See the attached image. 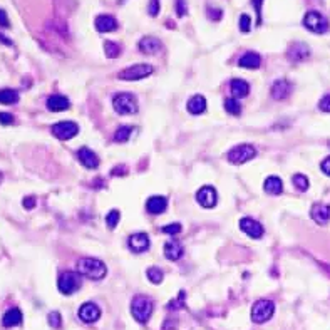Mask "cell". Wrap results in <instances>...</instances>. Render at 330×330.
I'll list each match as a JSON object with an SVG mask.
<instances>
[{
  "label": "cell",
  "instance_id": "34",
  "mask_svg": "<svg viewBox=\"0 0 330 330\" xmlns=\"http://www.w3.org/2000/svg\"><path fill=\"white\" fill-rule=\"evenodd\" d=\"M292 183L293 186H295L297 190L300 191H307L308 190V179L305 174H295V176L292 178Z\"/></svg>",
  "mask_w": 330,
  "mask_h": 330
},
{
  "label": "cell",
  "instance_id": "39",
  "mask_svg": "<svg viewBox=\"0 0 330 330\" xmlns=\"http://www.w3.org/2000/svg\"><path fill=\"white\" fill-rule=\"evenodd\" d=\"M319 108H320V111H324V112H330V94L329 96H324L320 99V103H319Z\"/></svg>",
  "mask_w": 330,
  "mask_h": 330
},
{
  "label": "cell",
  "instance_id": "33",
  "mask_svg": "<svg viewBox=\"0 0 330 330\" xmlns=\"http://www.w3.org/2000/svg\"><path fill=\"white\" fill-rule=\"evenodd\" d=\"M146 275H148V278H149V282H153L154 285H158V283H161L163 282V272L160 270L158 267H151V268H148V272H146Z\"/></svg>",
  "mask_w": 330,
  "mask_h": 330
},
{
  "label": "cell",
  "instance_id": "48",
  "mask_svg": "<svg viewBox=\"0 0 330 330\" xmlns=\"http://www.w3.org/2000/svg\"><path fill=\"white\" fill-rule=\"evenodd\" d=\"M0 40H2V42H3V44H7V46H12V42H10V40H9V39H5V37H3V35H2V34H0Z\"/></svg>",
  "mask_w": 330,
  "mask_h": 330
},
{
  "label": "cell",
  "instance_id": "28",
  "mask_svg": "<svg viewBox=\"0 0 330 330\" xmlns=\"http://www.w3.org/2000/svg\"><path fill=\"white\" fill-rule=\"evenodd\" d=\"M17 101V91H14V89H0V104H15Z\"/></svg>",
  "mask_w": 330,
  "mask_h": 330
},
{
  "label": "cell",
  "instance_id": "14",
  "mask_svg": "<svg viewBox=\"0 0 330 330\" xmlns=\"http://www.w3.org/2000/svg\"><path fill=\"white\" fill-rule=\"evenodd\" d=\"M310 55V49L308 46H305L303 42H295L292 44L290 49L287 52V57L292 60V62H300V60H305Z\"/></svg>",
  "mask_w": 330,
  "mask_h": 330
},
{
  "label": "cell",
  "instance_id": "44",
  "mask_svg": "<svg viewBox=\"0 0 330 330\" xmlns=\"http://www.w3.org/2000/svg\"><path fill=\"white\" fill-rule=\"evenodd\" d=\"M176 10H178V15H179V17H183V15L186 14L185 0H176Z\"/></svg>",
  "mask_w": 330,
  "mask_h": 330
},
{
  "label": "cell",
  "instance_id": "46",
  "mask_svg": "<svg viewBox=\"0 0 330 330\" xmlns=\"http://www.w3.org/2000/svg\"><path fill=\"white\" fill-rule=\"evenodd\" d=\"M119 173H123V176L126 173H128V168L126 166H116V168L112 169V176H121Z\"/></svg>",
  "mask_w": 330,
  "mask_h": 330
},
{
  "label": "cell",
  "instance_id": "2",
  "mask_svg": "<svg viewBox=\"0 0 330 330\" xmlns=\"http://www.w3.org/2000/svg\"><path fill=\"white\" fill-rule=\"evenodd\" d=\"M153 307L154 305L151 299H148V297L144 295H136L131 302V313L139 324H144V322H148L149 317H151Z\"/></svg>",
  "mask_w": 330,
  "mask_h": 330
},
{
  "label": "cell",
  "instance_id": "7",
  "mask_svg": "<svg viewBox=\"0 0 330 330\" xmlns=\"http://www.w3.org/2000/svg\"><path fill=\"white\" fill-rule=\"evenodd\" d=\"M303 26L308 28L310 32L315 34H325L329 30V20L320 14V12H307L303 17Z\"/></svg>",
  "mask_w": 330,
  "mask_h": 330
},
{
  "label": "cell",
  "instance_id": "23",
  "mask_svg": "<svg viewBox=\"0 0 330 330\" xmlns=\"http://www.w3.org/2000/svg\"><path fill=\"white\" fill-rule=\"evenodd\" d=\"M260 64H262V57L255 54V52H247V54L238 60V66L243 69H258Z\"/></svg>",
  "mask_w": 330,
  "mask_h": 330
},
{
  "label": "cell",
  "instance_id": "41",
  "mask_svg": "<svg viewBox=\"0 0 330 330\" xmlns=\"http://www.w3.org/2000/svg\"><path fill=\"white\" fill-rule=\"evenodd\" d=\"M221 10L220 9H213V7H208V17L211 20H220L221 19Z\"/></svg>",
  "mask_w": 330,
  "mask_h": 330
},
{
  "label": "cell",
  "instance_id": "4",
  "mask_svg": "<svg viewBox=\"0 0 330 330\" xmlns=\"http://www.w3.org/2000/svg\"><path fill=\"white\" fill-rule=\"evenodd\" d=\"M112 106L119 114H134L138 112V99L131 92H121L112 99Z\"/></svg>",
  "mask_w": 330,
  "mask_h": 330
},
{
  "label": "cell",
  "instance_id": "8",
  "mask_svg": "<svg viewBox=\"0 0 330 330\" xmlns=\"http://www.w3.org/2000/svg\"><path fill=\"white\" fill-rule=\"evenodd\" d=\"M149 74H153L151 66H148V64H134V66H129L124 71H121L117 77L123 81H139L148 77Z\"/></svg>",
  "mask_w": 330,
  "mask_h": 330
},
{
  "label": "cell",
  "instance_id": "30",
  "mask_svg": "<svg viewBox=\"0 0 330 330\" xmlns=\"http://www.w3.org/2000/svg\"><path fill=\"white\" fill-rule=\"evenodd\" d=\"M104 51H106V55H108L109 59H116V57L121 54V47L117 46L116 42H112V40H106Z\"/></svg>",
  "mask_w": 330,
  "mask_h": 330
},
{
  "label": "cell",
  "instance_id": "47",
  "mask_svg": "<svg viewBox=\"0 0 330 330\" xmlns=\"http://www.w3.org/2000/svg\"><path fill=\"white\" fill-rule=\"evenodd\" d=\"M24 206H26L27 210H32V208L35 206V198H34V196L26 198V199H24Z\"/></svg>",
  "mask_w": 330,
  "mask_h": 330
},
{
  "label": "cell",
  "instance_id": "43",
  "mask_svg": "<svg viewBox=\"0 0 330 330\" xmlns=\"http://www.w3.org/2000/svg\"><path fill=\"white\" fill-rule=\"evenodd\" d=\"M0 26L2 27H10V22H9V17H7V12L0 9Z\"/></svg>",
  "mask_w": 330,
  "mask_h": 330
},
{
  "label": "cell",
  "instance_id": "20",
  "mask_svg": "<svg viewBox=\"0 0 330 330\" xmlns=\"http://www.w3.org/2000/svg\"><path fill=\"white\" fill-rule=\"evenodd\" d=\"M96 28L99 32H112L117 28V20L112 15H97L96 17Z\"/></svg>",
  "mask_w": 330,
  "mask_h": 330
},
{
  "label": "cell",
  "instance_id": "40",
  "mask_svg": "<svg viewBox=\"0 0 330 330\" xmlns=\"http://www.w3.org/2000/svg\"><path fill=\"white\" fill-rule=\"evenodd\" d=\"M14 116L12 114H9V112H0V123L2 124H5V126H9V124H14Z\"/></svg>",
  "mask_w": 330,
  "mask_h": 330
},
{
  "label": "cell",
  "instance_id": "22",
  "mask_svg": "<svg viewBox=\"0 0 330 330\" xmlns=\"http://www.w3.org/2000/svg\"><path fill=\"white\" fill-rule=\"evenodd\" d=\"M185 253V250H183V245L179 242H168L165 245V256L171 262H176L179 260Z\"/></svg>",
  "mask_w": 330,
  "mask_h": 330
},
{
  "label": "cell",
  "instance_id": "9",
  "mask_svg": "<svg viewBox=\"0 0 330 330\" xmlns=\"http://www.w3.org/2000/svg\"><path fill=\"white\" fill-rule=\"evenodd\" d=\"M77 133H79V126L72 123V121H60V123L52 126V134H54L57 139L62 141L72 139Z\"/></svg>",
  "mask_w": 330,
  "mask_h": 330
},
{
  "label": "cell",
  "instance_id": "12",
  "mask_svg": "<svg viewBox=\"0 0 330 330\" xmlns=\"http://www.w3.org/2000/svg\"><path fill=\"white\" fill-rule=\"evenodd\" d=\"M101 317V310L96 303L92 302H85L82 307L79 308V319L85 322V324H92Z\"/></svg>",
  "mask_w": 330,
  "mask_h": 330
},
{
  "label": "cell",
  "instance_id": "5",
  "mask_svg": "<svg viewBox=\"0 0 330 330\" xmlns=\"http://www.w3.org/2000/svg\"><path fill=\"white\" fill-rule=\"evenodd\" d=\"M256 156V149L251 144H238L231 151H228V161L231 165H243V163L253 160Z\"/></svg>",
  "mask_w": 330,
  "mask_h": 330
},
{
  "label": "cell",
  "instance_id": "18",
  "mask_svg": "<svg viewBox=\"0 0 330 330\" xmlns=\"http://www.w3.org/2000/svg\"><path fill=\"white\" fill-rule=\"evenodd\" d=\"M163 49V46H161V40L160 39H156V37H142L141 40H139V51L142 52V54H149V55H154V54H158Z\"/></svg>",
  "mask_w": 330,
  "mask_h": 330
},
{
  "label": "cell",
  "instance_id": "29",
  "mask_svg": "<svg viewBox=\"0 0 330 330\" xmlns=\"http://www.w3.org/2000/svg\"><path fill=\"white\" fill-rule=\"evenodd\" d=\"M131 134H133L131 126H121V128L116 131V134H114V141L116 142H126L129 138H131Z\"/></svg>",
  "mask_w": 330,
  "mask_h": 330
},
{
  "label": "cell",
  "instance_id": "45",
  "mask_svg": "<svg viewBox=\"0 0 330 330\" xmlns=\"http://www.w3.org/2000/svg\"><path fill=\"white\" fill-rule=\"evenodd\" d=\"M320 168H322V171H324L325 174H327V176H330V156H329V158H325V160L322 161Z\"/></svg>",
  "mask_w": 330,
  "mask_h": 330
},
{
  "label": "cell",
  "instance_id": "19",
  "mask_svg": "<svg viewBox=\"0 0 330 330\" xmlns=\"http://www.w3.org/2000/svg\"><path fill=\"white\" fill-rule=\"evenodd\" d=\"M69 106H71V103H69V99L66 96H60V94H54L51 96L47 99V108L49 111H54V112H60V111H66V109H69Z\"/></svg>",
  "mask_w": 330,
  "mask_h": 330
},
{
  "label": "cell",
  "instance_id": "24",
  "mask_svg": "<svg viewBox=\"0 0 330 330\" xmlns=\"http://www.w3.org/2000/svg\"><path fill=\"white\" fill-rule=\"evenodd\" d=\"M2 324L5 325V327H17V325L22 324V312H20L19 308H10V310H7L3 313Z\"/></svg>",
  "mask_w": 330,
  "mask_h": 330
},
{
  "label": "cell",
  "instance_id": "49",
  "mask_svg": "<svg viewBox=\"0 0 330 330\" xmlns=\"http://www.w3.org/2000/svg\"><path fill=\"white\" fill-rule=\"evenodd\" d=\"M0 183H2V173H0Z\"/></svg>",
  "mask_w": 330,
  "mask_h": 330
},
{
  "label": "cell",
  "instance_id": "17",
  "mask_svg": "<svg viewBox=\"0 0 330 330\" xmlns=\"http://www.w3.org/2000/svg\"><path fill=\"white\" fill-rule=\"evenodd\" d=\"M77 158H79L81 165L85 166L87 169H94L99 166V158L94 151H91L89 148H81L77 151Z\"/></svg>",
  "mask_w": 330,
  "mask_h": 330
},
{
  "label": "cell",
  "instance_id": "21",
  "mask_svg": "<svg viewBox=\"0 0 330 330\" xmlns=\"http://www.w3.org/2000/svg\"><path fill=\"white\" fill-rule=\"evenodd\" d=\"M168 206V199L165 196H151L146 203V210L149 211L151 215H160L166 210Z\"/></svg>",
  "mask_w": 330,
  "mask_h": 330
},
{
  "label": "cell",
  "instance_id": "35",
  "mask_svg": "<svg viewBox=\"0 0 330 330\" xmlns=\"http://www.w3.org/2000/svg\"><path fill=\"white\" fill-rule=\"evenodd\" d=\"M250 28H251L250 15L242 14V15H240V30H242V32H250Z\"/></svg>",
  "mask_w": 330,
  "mask_h": 330
},
{
  "label": "cell",
  "instance_id": "11",
  "mask_svg": "<svg viewBox=\"0 0 330 330\" xmlns=\"http://www.w3.org/2000/svg\"><path fill=\"white\" fill-rule=\"evenodd\" d=\"M240 228H242V231H245L250 238L258 240L263 236V226L260 225L258 221H255L253 218H243L242 221H240Z\"/></svg>",
  "mask_w": 330,
  "mask_h": 330
},
{
  "label": "cell",
  "instance_id": "32",
  "mask_svg": "<svg viewBox=\"0 0 330 330\" xmlns=\"http://www.w3.org/2000/svg\"><path fill=\"white\" fill-rule=\"evenodd\" d=\"M121 220V213L117 210H111L108 215H106V225H108L109 230H114V228L117 226V223H119Z\"/></svg>",
  "mask_w": 330,
  "mask_h": 330
},
{
  "label": "cell",
  "instance_id": "25",
  "mask_svg": "<svg viewBox=\"0 0 330 330\" xmlns=\"http://www.w3.org/2000/svg\"><path fill=\"white\" fill-rule=\"evenodd\" d=\"M248 92H250V85H248L247 81L243 79L231 81V94H233L236 99H238V97H247Z\"/></svg>",
  "mask_w": 330,
  "mask_h": 330
},
{
  "label": "cell",
  "instance_id": "6",
  "mask_svg": "<svg viewBox=\"0 0 330 330\" xmlns=\"http://www.w3.org/2000/svg\"><path fill=\"white\" fill-rule=\"evenodd\" d=\"M57 287H59V292L64 293V295H72L81 288V275L76 274V272H64L59 276Z\"/></svg>",
  "mask_w": 330,
  "mask_h": 330
},
{
  "label": "cell",
  "instance_id": "13",
  "mask_svg": "<svg viewBox=\"0 0 330 330\" xmlns=\"http://www.w3.org/2000/svg\"><path fill=\"white\" fill-rule=\"evenodd\" d=\"M310 217L319 225H327L330 221V206L324 203H315L310 210Z\"/></svg>",
  "mask_w": 330,
  "mask_h": 330
},
{
  "label": "cell",
  "instance_id": "37",
  "mask_svg": "<svg viewBox=\"0 0 330 330\" xmlns=\"http://www.w3.org/2000/svg\"><path fill=\"white\" fill-rule=\"evenodd\" d=\"M49 324H51V327L59 329L60 327V313L59 312H51V313H49Z\"/></svg>",
  "mask_w": 330,
  "mask_h": 330
},
{
  "label": "cell",
  "instance_id": "36",
  "mask_svg": "<svg viewBox=\"0 0 330 330\" xmlns=\"http://www.w3.org/2000/svg\"><path fill=\"white\" fill-rule=\"evenodd\" d=\"M181 231V225L179 223H171V225H166L163 228V233L166 235H178Z\"/></svg>",
  "mask_w": 330,
  "mask_h": 330
},
{
  "label": "cell",
  "instance_id": "10",
  "mask_svg": "<svg viewBox=\"0 0 330 330\" xmlns=\"http://www.w3.org/2000/svg\"><path fill=\"white\" fill-rule=\"evenodd\" d=\"M217 199H218V194L213 186H203L196 193V201L203 208H213L217 205Z\"/></svg>",
  "mask_w": 330,
  "mask_h": 330
},
{
  "label": "cell",
  "instance_id": "3",
  "mask_svg": "<svg viewBox=\"0 0 330 330\" xmlns=\"http://www.w3.org/2000/svg\"><path fill=\"white\" fill-rule=\"evenodd\" d=\"M275 312V305L272 300H258V302H255V305L251 307V320L255 322V324H265L267 320L272 319V315H274Z\"/></svg>",
  "mask_w": 330,
  "mask_h": 330
},
{
  "label": "cell",
  "instance_id": "15",
  "mask_svg": "<svg viewBox=\"0 0 330 330\" xmlns=\"http://www.w3.org/2000/svg\"><path fill=\"white\" fill-rule=\"evenodd\" d=\"M292 89H293L292 82H288V81H285V79H278V81H275L274 85H272V97L276 101L287 99V97L290 96Z\"/></svg>",
  "mask_w": 330,
  "mask_h": 330
},
{
  "label": "cell",
  "instance_id": "26",
  "mask_svg": "<svg viewBox=\"0 0 330 330\" xmlns=\"http://www.w3.org/2000/svg\"><path fill=\"white\" fill-rule=\"evenodd\" d=\"M206 109V99L203 96H193L191 99L188 101V111L191 114H194V116H198V114L205 112Z\"/></svg>",
  "mask_w": 330,
  "mask_h": 330
},
{
  "label": "cell",
  "instance_id": "38",
  "mask_svg": "<svg viewBox=\"0 0 330 330\" xmlns=\"http://www.w3.org/2000/svg\"><path fill=\"white\" fill-rule=\"evenodd\" d=\"M148 12H149V15L156 17V15L160 14V0H149V3H148Z\"/></svg>",
  "mask_w": 330,
  "mask_h": 330
},
{
  "label": "cell",
  "instance_id": "27",
  "mask_svg": "<svg viewBox=\"0 0 330 330\" xmlns=\"http://www.w3.org/2000/svg\"><path fill=\"white\" fill-rule=\"evenodd\" d=\"M265 191L268 194H280L283 191V183L278 176H270L265 179Z\"/></svg>",
  "mask_w": 330,
  "mask_h": 330
},
{
  "label": "cell",
  "instance_id": "42",
  "mask_svg": "<svg viewBox=\"0 0 330 330\" xmlns=\"http://www.w3.org/2000/svg\"><path fill=\"white\" fill-rule=\"evenodd\" d=\"M262 3H263V0H251V5L255 7V12H256V15H258V24H260V20H262Z\"/></svg>",
  "mask_w": 330,
  "mask_h": 330
},
{
  "label": "cell",
  "instance_id": "1",
  "mask_svg": "<svg viewBox=\"0 0 330 330\" xmlns=\"http://www.w3.org/2000/svg\"><path fill=\"white\" fill-rule=\"evenodd\" d=\"M77 274L91 280H103L108 274V268L97 258H81L77 262Z\"/></svg>",
  "mask_w": 330,
  "mask_h": 330
},
{
  "label": "cell",
  "instance_id": "31",
  "mask_svg": "<svg viewBox=\"0 0 330 330\" xmlns=\"http://www.w3.org/2000/svg\"><path fill=\"white\" fill-rule=\"evenodd\" d=\"M225 109L228 114H233V116H238V114L242 112V106H240V103L235 97H228L225 101Z\"/></svg>",
  "mask_w": 330,
  "mask_h": 330
},
{
  "label": "cell",
  "instance_id": "16",
  "mask_svg": "<svg viewBox=\"0 0 330 330\" xmlns=\"http://www.w3.org/2000/svg\"><path fill=\"white\" fill-rule=\"evenodd\" d=\"M149 248V236L146 233H134L129 236V250L134 253H142Z\"/></svg>",
  "mask_w": 330,
  "mask_h": 330
}]
</instances>
